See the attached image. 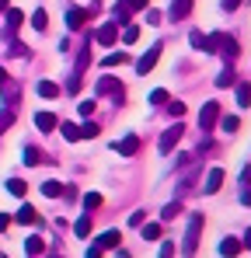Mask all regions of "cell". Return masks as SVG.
Here are the masks:
<instances>
[{
  "label": "cell",
  "mask_w": 251,
  "mask_h": 258,
  "mask_svg": "<svg viewBox=\"0 0 251 258\" xmlns=\"http://www.w3.org/2000/svg\"><path fill=\"white\" fill-rule=\"evenodd\" d=\"M98 133H101V129L94 126V122H84V126H81V140H94Z\"/></svg>",
  "instance_id": "31"
},
{
  "label": "cell",
  "mask_w": 251,
  "mask_h": 258,
  "mask_svg": "<svg viewBox=\"0 0 251 258\" xmlns=\"http://www.w3.org/2000/svg\"><path fill=\"white\" fill-rule=\"evenodd\" d=\"M237 251H241V241L237 237H223L220 241V255H237Z\"/></svg>",
  "instance_id": "18"
},
{
  "label": "cell",
  "mask_w": 251,
  "mask_h": 258,
  "mask_svg": "<svg viewBox=\"0 0 251 258\" xmlns=\"http://www.w3.org/2000/svg\"><path fill=\"white\" fill-rule=\"evenodd\" d=\"M237 105H241V108L251 105V84H237Z\"/></svg>",
  "instance_id": "22"
},
{
  "label": "cell",
  "mask_w": 251,
  "mask_h": 258,
  "mask_svg": "<svg viewBox=\"0 0 251 258\" xmlns=\"http://www.w3.org/2000/svg\"><path fill=\"white\" fill-rule=\"evenodd\" d=\"M119 241H122V234H119V230H105V234L98 237V248H101V251H108V248H119Z\"/></svg>",
  "instance_id": "13"
},
{
  "label": "cell",
  "mask_w": 251,
  "mask_h": 258,
  "mask_svg": "<svg viewBox=\"0 0 251 258\" xmlns=\"http://www.w3.org/2000/svg\"><path fill=\"white\" fill-rule=\"evenodd\" d=\"M11 126H14V108H4L0 112V133H7Z\"/></svg>",
  "instance_id": "24"
},
{
  "label": "cell",
  "mask_w": 251,
  "mask_h": 258,
  "mask_svg": "<svg viewBox=\"0 0 251 258\" xmlns=\"http://www.w3.org/2000/svg\"><path fill=\"white\" fill-rule=\"evenodd\" d=\"M147 25H161V14H157V11H150V7H147Z\"/></svg>",
  "instance_id": "40"
},
{
  "label": "cell",
  "mask_w": 251,
  "mask_h": 258,
  "mask_svg": "<svg viewBox=\"0 0 251 258\" xmlns=\"http://www.w3.org/2000/svg\"><path fill=\"white\" fill-rule=\"evenodd\" d=\"M167 112H171L174 119H181V115H185V105H181V101H171V105H167Z\"/></svg>",
  "instance_id": "37"
},
{
  "label": "cell",
  "mask_w": 251,
  "mask_h": 258,
  "mask_svg": "<svg viewBox=\"0 0 251 258\" xmlns=\"http://www.w3.org/2000/svg\"><path fill=\"white\" fill-rule=\"evenodd\" d=\"M136 39H140V28H136V25H129V28L122 32V42H126V45H133Z\"/></svg>",
  "instance_id": "33"
},
{
  "label": "cell",
  "mask_w": 251,
  "mask_h": 258,
  "mask_svg": "<svg viewBox=\"0 0 251 258\" xmlns=\"http://www.w3.org/2000/svg\"><path fill=\"white\" fill-rule=\"evenodd\" d=\"M84 21H87V11H81V7H70V11H67V28H70V32L84 28Z\"/></svg>",
  "instance_id": "10"
},
{
  "label": "cell",
  "mask_w": 251,
  "mask_h": 258,
  "mask_svg": "<svg viewBox=\"0 0 251 258\" xmlns=\"http://www.w3.org/2000/svg\"><path fill=\"white\" fill-rule=\"evenodd\" d=\"M241 203H244V206H251V188H244V192H241Z\"/></svg>",
  "instance_id": "46"
},
{
  "label": "cell",
  "mask_w": 251,
  "mask_h": 258,
  "mask_svg": "<svg viewBox=\"0 0 251 258\" xmlns=\"http://www.w3.org/2000/svg\"><path fill=\"white\" fill-rule=\"evenodd\" d=\"M18 223H25V227H32V223H35V227H42V216L35 213L32 206H21V210H18Z\"/></svg>",
  "instance_id": "14"
},
{
  "label": "cell",
  "mask_w": 251,
  "mask_h": 258,
  "mask_svg": "<svg viewBox=\"0 0 251 258\" xmlns=\"http://www.w3.org/2000/svg\"><path fill=\"white\" fill-rule=\"evenodd\" d=\"M189 42H192V49H199V52H213L209 35H203V32H192V35H189Z\"/></svg>",
  "instance_id": "16"
},
{
  "label": "cell",
  "mask_w": 251,
  "mask_h": 258,
  "mask_svg": "<svg viewBox=\"0 0 251 258\" xmlns=\"http://www.w3.org/2000/svg\"><path fill=\"white\" fill-rule=\"evenodd\" d=\"M98 206H101V196L98 192H87L84 196V210H98Z\"/></svg>",
  "instance_id": "29"
},
{
  "label": "cell",
  "mask_w": 251,
  "mask_h": 258,
  "mask_svg": "<svg viewBox=\"0 0 251 258\" xmlns=\"http://www.w3.org/2000/svg\"><path fill=\"white\" fill-rule=\"evenodd\" d=\"M39 188H42V196H45V199H59V196H63V185H59V181H52V178H49V181H42Z\"/></svg>",
  "instance_id": "15"
},
{
  "label": "cell",
  "mask_w": 251,
  "mask_h": 258,
  "mask_svg": "<svg viewBox=\"0 0 251 258\" xmlns=\"http://www.w3.org/2000/svg\"><path fill=\"white\" fill-rule=\"evenodd\" d=\"M126 4H129V11H143L150 0H126Z\"/></svg>",
  "instance_id": "41"
},
{
  "label": "cell",
  "mask_w": 251,
  "mask_h": 258,
  "mask_svg": "<svg viewBox=\"0 0 251 258\" xmlns=\"http://www.w3.org/2000/svg\"><path fill=\"white\" fill-rule=\"evenodd\" d=\"M216 119H220V105H216V101H206L203 112H199V126L213 129V126H216Z\"/></svg>",
  "instance_id": "4"
},
{
  "label": "cell",
  "mask_w": 251,
  "mask_h": 258,
  "mask_svg": "<svg viewBox=\"0 0 251 258\" xmlns=\"http://www.w3.org/2000/svg\"><path fill=\"white\" fill-rule=\"evenodd\" d=\"M21 11H14V7H7V21H4V39H14V32L21 28Z\"/></svg>",
  "instance_id": "5"
},
{
  "label": "cell",
  "mask_w": 251,
  "mask_h": 258,
  "mask_svg": "<svg viewBox=\"0 0 251 258\" xmlns=\"http://www.w3.org/2000/svg\"><path fill=\"white\" fill-rule=\"evenodd\" d=\"M91 210H87V213H81V220H77V223H74V234H77V237H87V234H91Z\"/></svg>",
  "instance_id": "17"
},
{
  "label": "cell",
  "mask_w": 251,
  "mask_h": 258,
  "mask_svg": "<svg viewBox=\"0 0 251 258\" xmlns=\"http://www.w3.org/2000/svg\"><path fill=\"white\" fill-rule=\"evenodd\" d=\"M63 136H67V140H81V126H74V122H63Z\"/></svg>",
  "instance_id": "34"
},
{
  "label": "cell",
  "mask_w": 251,
  "mask_h": 258,
  "mask_svg": "<svg viewBox=\"0 0 251 258\" xmlns=\"http://www.w3.org/2000/svg\"><path fill=\"white\" fill-rule=\"evenodd\" d=\"M181 133H185V129L178 126V122H174L171 129H164V136H161V143H157V147H161V154H171V150L178 147V140H181Z\"/></svg>",
  "instance_id": "3"
},
{
  "label": "cell",
  "mask_w": 251,
  "mask_h": 258,
  "mask_svg": "<svg viewBox=\"0 0 251 258\" xmlns=\"http://www.w3.org/2000/svg\"><path fill=\"white\" fill-rule=\"evenodd\" d=\"M35 126H39L42 133H52V129L59 126V119H56L52 112H35Z\"/></svg>",
  "instance_id": "11"
},
{
  "label": "cell",
  "mask_w": 251,
  "mask_h": 258,
  "mask_svg": "<svg viewBox=\"0 0 251 258\" xmlns=\"http://www.w3.org/2000/svg\"><path fill=\"white\" fill-rule=\"evenodd\" d=\"M234 84V70H223L220 77H216V87H230Z\"/></svg>",
  "instance_id": "36"
},
{
  "label": "cell",
  "mask_w": 251,
  "mask_h": 258,
  "mask_svg": "<svg viewBox=\"0 0 251 258\" xmlns=\"http://www.w3.org/2000/svg\"><path fill=\"white\" fill-rule=\"evenodd\" d=\"M241 7V0H223V11H237Z\"/></svg>",
  "instance_id": "44"
},
{
  "label": "cell",
  "mask_w": 251,
  "mask_h": 258,
  "mask_svg": "<svg viewBox=\"0 0 251 258\" xmlns=\"http://www.w3.org/2000/svg\"><path fill=\"white\" fill-rule=\"evenodd\" d=\"M241 248H248V251H251V230L244 234V241H241Z\"/></svg>",
  "instance_id": "47"
},
{
  "label": "cell",
  "mask_w": 251,
  "mask_h": 258,
  "mask_svg": "<svg viewBox=\"0 0 251 258\" xmlns=\"http://www.w3.org/2000/svg\"><path fill=\"white\" fill-rule=\"evenodd\" d=\"M115 28H119V21H108V25H101V28H98V35H94V39H98L101 45H112V42H115Z\"/></svg>",
  "instance_id": "12"
},
{
  "label": "cell",
  "mask_w": 251,
  "mask_h": 258,
  "mask_svg": "<svg viewBox=\"0 0 251 258\" xmlns=\"http://www.w3.org/2000/svg\"><path fill=\"white\" fill-rule=\"evenodd\" d=\"M98 94H115V98H122L126 91L115 77H101V81H98Z\"/></svg>",
  "instance_id": "8"
},
{
  "label": "cell",
  "mask_w": 251,
  "mask_h": 258,
  "mask_svg": "<svg viewBox=\"0 0 251 258\" xmlns=\"http://www.w3.org/2000/svg\"><path fill=\"white\" fill-rule=\"evenodd\" d=\"M140 230H143V241H157L161 237V223H140Z\"/></svg>",
  "instance_id": "20"
},
{
  "label": "cell",
  "mask_w": 251,
  "mask_h": 258,
  "mask_svg": "<svg viewBox=\"0 0 251 258\" xmlns=\"http://www.w3.org/2000/svg\"><path fill=\"white\" fill-rule=\"evenodd\" d=\"M220 185H223V171H220V168H209L206 185H203V188H206V196H216V192H220Z\"/></svg>",
  "instance_id": "9"
},
{
  "label": "cell",
  "mask_w": 251,
  "mask_h": 258,
  "mask_svg": "<svg viewBox=\"0 0 251 258\" xmlns=\"http://www.w3.org/2000/svg\"><path fill=\"white\" fill-rule=\"evenodd\" d=\"M87 63H91V49H81V56H77V70H74V74H84Z\"/></svg>",
  "instance_id": "35"
},
{
  "label": "cell",
  "mask_w": 251,
  "mask_h": 258,
  "mask_svg": "<svg viewBox=\"0 0 251 258\" xmlns=\"http://www.w3.org/2000/svg\"><path fill=\"white\" fill-rule=\"evenodd\" d=\"M216 122H220L223 133H237V129H241V119H237V115H223V119H216Z\"/></svg>",
  "instance_id": "19"
},
{
  "label": "cell",
  "mask_w": 251,
  "mask_h": 258,
  "mask_svg": "<svg viewBox=\"0 0 251 258\" xmlns=\"http://www.w3.org/2000/svg\"><path fill=\"white\" fill-rule=\"evenodd\" d=\"M7 84V70H4V67H0V87Z\"/></svg>",
  "instance_id": "48"
},
{
  "label": "cell",
  "mask_w": 251,
  "mask_h": 258,
  "mask_svg": "<svg viewBox=\"0 0 251 258\" xmlns=\"http://www.w3.org/2000/svg\"><path fill=\"white\" fill-rule=\"evenodd\" d=\"M199 230H203V213H196L189 220V227H185V244H181L185 255H196V248H199Z\"/></svg>",
  "instance_id": "1"
},
{
  "label": "cell",
  "mask_w": 251,
  "mask_h": 258,
  "mask_svg": "<svg viewBox=\"0 0 251 258\" xmlns=\"http://www.w3.org/2000/svg\"><path fill=\"white\" fill-rule=\"evenodd\" d=\"M32 25H35V28H39V32H45V25H49V18H45V11H35V14H32Z\"/></svg>",
  "instance_id": "30"
},
{
  "label": "cell",
  "mask_w": 251,
  "mask_h": 258,
  "mask_svg": "<svg viewBox=\"0 0 251 258\" xmlns=\"http://www.w3.org/2000/svg\"><path fill=\"white\" fill-rule=\"evenodd\" d=\"M178 213H181V203H167L164 210H161V220H174Z\"/></svg>",
  "instance_id": "28"
},
{
  "label": "cell",
  "mask_w": 251,
  "mask_h": 258,
  "mask_svg": "<svg viewBox=\"0 0 251 258\" xmlns=\"http://www.w3.org/2000/svg\"><path fill=\"white\" fill-rule=\"evenodd\" d=\"M115 150H119L122 157H133V154L140 150V136H136V133H129V136H122V140L115 143Z\"/></svg>",
  "instance_id": "7"
},
{
  "label": "cell",
  "mask_w": 251,
  "mask_h": 258,
  "mask_svg": "<svg viewBox=\"0 0 251 258\" xmlns=\"http://www.w3.org/2000/svg\"><path fill=\"white\" fill-rule=\"evenodd\" d=\"M126 59H129V56H126V52H108V56H105V59H101V63H105V67H122Z\"/></svg>",
  "instance_id": "23"
},
{
  "label": "cell",
  "mask_w": 251,
  "mask_h": 258,
  "mask_svg": "<svg viewBox=\"0 0 251 258\" xmlns=\"http://www.w3.org/2000/svg\"><path fill=\"white\" fill-rule=\"evenodd\" d=\"M25 251H28V255H42V251H45V244H42L39 237H28V241H25Z\"/></svg>",
  "instance_id": "26"
},
{
  "label": "cell",
  "mask_w": 251,
  "mask_h": 258,
  "mask_svg": "<svg viewBox=\"0 0 251 258\" xmlns=\"http://www.w3.org/2000/svg\"><path fill=\"white\" fill-rule=\"evenodd\" d=\"M192 7H196L192 0H171L167 18H171V21H181V18H189V14H192Z\"/></svg>",
  "instance_id": "6"
},
{
  "label": "cell",
  "mask_w": 251,
  "mask_h": 258,
  "mask_svg": "<svg viewBox=\"0 0 251 258\" xmlns=\"http://www.w3.org/2000/svg\"><path fill=\"white\" fill-rule=\"evenodd\" d=\"M91 112H94V101H81V115L84 119H91Z\"/></svg>",
  "instance_id": "39"
},
{
  "label": "cell",
  "mask_w": 251,
  "mask_h": 258,
  "mask_svg": "<svg viewBox=\"0 0 251 258\" xmlns=\"http://www.w3.org/2000/svg\"><path fill=\"white\" fill-rule=\"evenodd\" d=\"M35 91H39L42 98H56V94H59V87L52 84V81H39V87H35Z\"/></svg>",
  "instance_id": "21"
},
{
  "label": "cell",
  "mask_w": 251,
  "mask_h": 258,
  "mask_svg": "<svg viewBox=\"0 0 251 258\" xmlns=\"http://www.w3.org/2000/svg\"><path fill=\"white\" fill-rule=\"evenodd\" d=\"M161 49H164V42H157V45H150L140 59H136V74H150L154 67H157V59H161Z\"/></svg>",
  "instance_id": "2"
},
{
  "label": "cell",
  "mask_w": 251,
  "mask_h": 258,
  "mask_svg": "<svg viewBox=\"0 0 251 258\" xmlns=\"http://www.w3.org/2000/svg\"><path fill=\"white\" fill-rule=\"evenodd\" d=\"M25 188H28V185H25L21 178H11V181H7V192H11V196H25Z\"/></svg>",
  "instance_id": "27"
},
{
  "label": "cell",
  "mask_w": 251,
  "mask_h": 258,
  "mask_svg": "<svg viewBox=\"0 0 251 258\" xmlns=\"http://www.w3.org/2000/svg\"><path fill=\"white\" fill-rule=\"evenodd\" d=\"M161 255H174V241H164V244H161Z\"/></svg>",
  "instance_id": "43"
},
{
  "label": "cell",
  "mask_w": 251,
  "mask_h": 258,
  "mask_svg": "<svg viewBox=\"0 0 251 258\" xmlns=\"http://www.w3.org/2000/svg\"><path fill=\"white\" fill-rule=\"evenodd\" d=\"M7 227H11V216H7V213H0V230H7Z\"/></svg>",
  "instance_id": "45"
},
{
  "label": "cell",
  "mask_w": 251,
  "mask_h": 258,
  "mask_svg": "<svg viewBox=\"0 0 251 258\" xmlns=\"http://www.w3.org/2000/svg\"><path fill=\"white\" fill-rule=\"evenodd\" d=\"M77 87H81V74H74V77L67 81V91H70V94H77Z\"/></svg>",
  "instance_id": "38"
},
{
  "label": "cell",
  "mask_w": 251,
  "mask_h": 258,
  "mask_svg": "<svg viewBox=\"0 0 251 258\" xmlns=\"http://www.w3.org/2000/svg\"><path fill=\"white\" fill-rule=\"evenodd\" d=\"M150 105H167V91H164V87L150 91Z\"/></svg>",
  "instance_id": "32"
},
{
  "label": "cell",
  "mask_w": 251,
  "mask_h": 258,
  "mask_svg": "<svg viewBox=\"0 0 251 258\" xmlns=\"http://www.w3.org/2000/svg\"><path fill=\"white\" fill-rule=\"evenodd\" d=\"M4 11H7V0H0V14H4Z\"/></svg>",
  "instance_id": "49"
},
{
  "label": "cell",
  "mask_w": 251,
  "mask_h": 258,
  "mask_svg": "<svg viewBox=\"0 0 251 258\" xmlns=\"http://www.w3.org/2000/svg\"><path fill=\"white\" fill-rule=\"evenodd\" d=\"M143 216H147V213H143V210H136V213L129 216V223H133V227H140V223H143Z\"/></svg>",
  "instance_id": "42"
},
{
  "label": "cell",
  "mask_w": 251,
  "mask_h": 258,
  "mask_svg": "<svg viewBox=\"0 0 251 258\" xmlns=\"http://www.w3.org/2000/svg\"><path fill=\"white\" fill-rule=\"evenodd\" d=\"M25 164H28V168H35V164H42V150H35V147H28V150H25Z\"/></svg>",
  "instance_id": "25"
}]
</instances>
